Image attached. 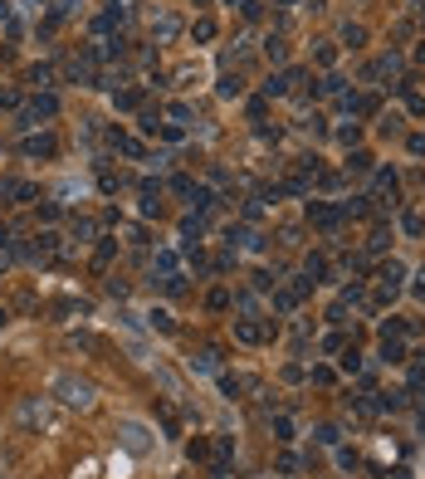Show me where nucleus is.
I'll use <instances>...</instances> for the list:
<instances>
[{
	"instance_id": "7ed1b4c3",
	"label": "nucleus",
	"mask_w": 425,
	"mask_h": 479,
	"mask_svg": "<svg viewBox=\"0 0 425 479\" xmlns=\"http://www.w3.org/2000/svg\"><path fill=\"white\" fill-rule=\"evenodd\" d=\"M117 435H122V445H127L132 455H147V450H152V435H147V426H137V421H122Z\"/></svg>"
},
{
	"instance_id": "0eeeda50",
	"label": "nucleus",
	"mask_w": 425,
	"mask_h": 479,
	"mask_svg": "<svg viewBox=\"0 0 425 479\" xmlns=\"http://www.w3.org/2000/svg\"><path fill=\"white\" fill-rule=\"evenodd\" d=\"M0 323H5V313H0Z\"/></svg>"
},
{
	"instance_id": "f03ea898",
	"label": "nucleus",
	"mask_w": 425,
	"mask_h": 479,
	"mask_svg": "<svg viewBox=\"0 0 425 479\" xmlns=\"http://www.w3.org/2000/svg\"><path fill=\"white\" fill-rule=\"evenodd\" d=\"M59 416H54V406H49V396H25L20 401V426L25 430H49Z\"/></svg>"
},
{
	"instance_id": "20e7f679",
	"label": "nucleus",
	"mask_w": 425,
	"mask_h": 479,
	"mask_svg": "<svg viewBox=\"0 0 425 479\" xmlns=\"http://www.w3.org/2000/svg\"><path fill=\"white\" fill-rule=\"evenodd\" d=\"M25 152H30V157H54V137H30Z\"/></svg>"
},
{
	"instance_id": "f257e3e1",
	"label": "nucleus",
	"mask_w": 425,
	"mask_h": 479,
	"mask_svg": "<svg viewBox=\"0 0 425 479\" xmlns=\"http://www.w3.org/2000/svg\"><path fill=\"white\" fill-rule=\"evenodd\" d=\"M49 396L64 401V406H74V411H84V406H93V382L74 377V372H54L49 377Z\"/></svg>"
},
{
	"instance_id": "423d86ee",
	"label": "nucleus",
	"mask_w": 425,
	"mask_h": 479,
	"mask_svg": "<svg viewBox=\"0 0 425 479\" xmlns=\"http://www.w3.org/2000/svg\"><path fill=\"white\" fill-rule=\"evenodd\" d=\"M240 338H244V343H259L264 328H259V323H240Z\"/></svg>"
},
{
	"instance_id": "39448f33",
	"label": "nucleus",
	"mask_w": 425,
	"mask_h": 479,
	"mask_svg": "<svg viewBox=\"0 0 425 479\" xmlns=\"http://www.w3.org/2000/svg\"><path fill=\"white\" fill-rule=\"evenodd\" d=\"M191 367H196V372H215L220 357H215V352H201V357H191Z\"/></svg>"
}]
</instances>
